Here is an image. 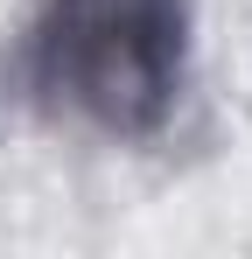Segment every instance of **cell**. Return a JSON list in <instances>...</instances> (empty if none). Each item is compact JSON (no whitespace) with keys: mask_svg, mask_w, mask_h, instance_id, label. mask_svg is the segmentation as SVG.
<instances>
[{"mask_svg":"<svg viewBox=\"0 0 252 259\" xmlns=\"http://www.w3.org/2000/svg\"><path fill=\"white\" fill-rule=\"evenodd\" d=\"M189 70V0H42L14 42V84L112 140L168 126Z\"/></svg>","mask_w":252,"mask_h":259,"instance_id":"6da1fadb","label":"cell"}]
</instances>
